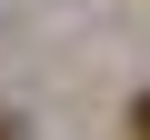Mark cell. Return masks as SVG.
Returning a JSON list of instances; mask_svg holds the SVG:
<instances>
[{
    "label": "cell",
    "mask_w": 150,
    "mask_h": 140,
    "mask_svg": "<svg viewBox=\"0 0 150 140\" xmlns=\"http://www.w3.org/2000/svg\"><path fill=\"white\" fill-rule=\"evenodd\" d=\"M130 140H150V90H140V100H130Z\"/></svg>",
    "instance_id": "cell-1"
},
{
    "label": "cell",
    "mask_w": 150,
    "mask_h": 140,
    "mask_svg": "<svg viewBox=\"0 0 150 140\" xmlns=\"http://www.w3.org/2000/svg\"><path fill=\"white\" fill-rule=\"evenodd\" d=\"M0 140H30V120H20V110H0Z\"/></svg>",
    "instance_id": "cell-2"
}]
</instances>
